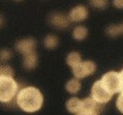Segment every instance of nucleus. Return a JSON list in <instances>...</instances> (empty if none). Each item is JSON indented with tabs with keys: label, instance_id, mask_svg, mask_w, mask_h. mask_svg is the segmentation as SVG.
<instances>
[{
	"label": "nucleus",
	"instance_id": "ddd939ff",
	"mask_svg": "<svg viewBox=\"0 0 123 115\" xmlns=\"http://www.w3.org/2000/svg\"><path fill=\"white\" fill-rule=\"evenodd\" d=\"M87 34H88V31L85 26H78L73 30V37L75 38L76 40L78 41H82L84 40L85 38L87 37Z\"/></svg>",
	"mask_w": 123,
	"mask_h": 115
},
{
	"label": "nucleus",
	"instance_id": "20e7f679",
	"mask_svg": "<svg viewBox=\"0 0 123 115\" xmlns=\"http://www.w3.org/2000/svg\"><path fill=\"white\" fill-rule=\"evenodd\" d=\"M97 69V65L93 61L86 60V61H80L78 64H76L74 67H72L73 74L76 78H84L88 75H91Z\"/></svg>",
	"mask_w": 123,
	"mask_h": 115
},
{
	"label": "nucleus",
	"instance_id": "f257e3e1",
	"mask_svg": "<svg viewBox=\"0 0 123 115\" xmlns=\"http://www.w3.org/2000/svg\"><path fill=\"white\" fill-rule=\"evenodd\" d=\"M15 102L23 111L34 113L39 111L43 105V95L37 88L25 87L18 92Z\"/></svg>",
	"mask_w": 123,
	"mask_h": 115
},
{
	"label": "nucleus",
	"instance_id": "2eb2a0df",
	"mask_svg": "<svg viewBox=\"0 0 123 115\" xmlns=\"http://www.w3.org/2000/svg\"><path fill=\"white\" fill-rule=\"evenodd\" d=\"M57 44H59V39L55 35H48L45 37L44 39V46L47 49H53L55 48Z\"/></svg>",
	"mask_w": 123,
	"mask_h": 115
},
{
	"label": "nucleus",
	"instance_id": "6ab92c4d",
	"mask_svg": "<svg viewBox=\"0 0 123 115\" xmlns=\"http://www.w3.org/2000/svg\"><path fill=\"white\" fill-rule=\"evenodd\" d=\"M11 58V52L7 49H3L0 51V59L1 60H9Z\"/></svg>",
	"mask_w": 123,
	"mask_h": 115
},
{
	"label": "nucleus",
	"instance_id": "9d476101",
	"mask_svg": "<svg viewBox=\"0 0 123 115\" xmlns=\"http://www.w3.org/2000/svg\"><path fill=\"white\" fill-rule=\"evenodd\" d=\"M38 62V57L36 51L29 52L27 54H24V66L27 69H33L36 67Z\"/></svg>",
	"mask_w": 123,
	"mask_h": 115
},
{
	"label": "nucleus",
	"instance_id": "f8f14e48",
	"mask_svg": "<svg viewBox=\"0 0 123 115\" xmlns=\"http://www.w3.org/2000/svg\"><path fill=\"white\" fill-rule=\"evenodd\" d=\"M81 89V83L78 78H71L66 85V90L70 94H77Z\"/></svg>",
	"mask_w": 123,
	"mask_h": 115
},
{
	"label": "nucleus",
	"instance_id": "5701e85b",
	"mask_svg": "<svg viewBox=\"0 0 123 115\" xmlns=\"http://www.w3.org/2000/svg\"><path fill=\"white\" fill-rule=\"evenodd\" d=\"M120 74H121V79H122V91H123V69L121 70Z\"/></svg>",
	"mask_w": 123,
	"mask_h": 115
},
{
	"label": "nucleus",
	"instance_id": "423d86ee",
	"mask_svg": "<svg viewBox=\"0 0 123 115\" xmlns=\"http://www.w3.org/2000/svg\"><path fill=\"white\" fill-rule=\"evenodd\" d=\"M15 48L17 50L22 53V54H27L29 52L35 51L36 49V41L31 38H27V39L20 40L15 44Z\"/></svg>",
	"mask_w": 123,
	"mask_h": 115
},
{
	"label": "nucleus",
	"instance_id": "39448f33",
	"mask_svg": "<svg viewBox=\"0 0 123 115\" xmlns=\"http://www.w3.org/2000/svg\"><path fill=\"white\" fill-rule=\"evenodd\" d=\"M112 96L113 95L109 93L106 90V88L103 86L101 79L97 80L91 88V98L98 104H106L111 100Z\"/></svg>",
	"mask_w": 123,
	"mask_h": 115
},
{
	"label": "nucleus",
	"instance_id": "f03ea898",
	"mask_svg": "<svg viewBox=\"0 0 123 115\" xmlns=\"http://www.w3.org/2000/svg\"><path fill=\"white\" fill-rule=\"evenodd\" d=\"M20 91V86L12 76H0V102L4 104H9L18 95Z\"/></svg>",
	"mask_w": 123,
	"mask_h": 115
},
{
	"label": "nucleus",
	"instance_id": "7ed1b4c3",
	"mask_svg": "<svg viewBox=\"0 0 123 115\" xmlns=\"http://www.w3.org/2000/svg\"><path fill=\"white\" fill-rule=\"evenodd\" d=\"M103 86L106 90L112 95L120 93L122 91V79L120 72L116 71H109L103 75L101 78Z\"/></svg>",
	"mask_w": 123,
	"mask_h": 115
},
{
	"label": "nucleus",
	"instance_id": "4468645a",
	"mask_svg": "<svg viewBox=\"0 0 123 115\" xmlns=\"http://www.w3.org/2000/svg\"><path fill=\"white\" fill-rule=\"evenodd\" d=\"M81 61V55L78 52H71L70 54L67 56V63L69 66L74 67L76 64H78Z\"/></svg>",
	"mask_w": 123,
	"mask_h": 115
},
{
	"label": "nucleus",
	"instance_id": "b1692460",
	"mask_svg": "<svg viewBox=\"0 0 123 115\" xmlns=\"http://www.w3.org/2000/svg\"><path fill=\"white\" fill-rule=\"evenodd\" d=\"M2 24H3V18L0 16V28H1V26H2Z\"/></svg>",
	"mask_w": 123,
	"mask_h": 115
},
{
	"label": "nucleus",
	"instance_id": "4be33fe9",
	"mask_svg": "<svg viewBox=\"0 0 123 115\" xmlns=\"http://www.w3.org/2000/svg\"><path fill=\"white\" fill-rule=\"evenodd\" d=\"M113 4L117 8H123V0H113Z\"/></svg>",
	"mask_w": 123,
	"mask_h": 115
},
{
	"label": "nucleus",
	"instance_id": "0eeeda50",
	"mask_svg": "<svg viewBox=\"0 0 123 115\" xmlns=\"http://www.w3.org/2000/svg\"><path fill=\"white\" fill-rule=\"evenodd\" d=\"M88 15V10L85 6L83 5H78L74 7L69 13V20L72 21H75V22H79V21H82L84 20H86Z\"/></svg>",
	"mask_w": 123,
	"mask_h": 115
},
{
	"label": "nucleus",
	"instance_id": "f3484780",
	"mask_svg": "<svg viewBox=\"0 0 123 115\" xmlns=\"http://www.w3.org/2000/svg\"><path fill=\"white\" fill-rule=\"evenodd\" d=\"M14 71L8 65H0V76L5 75V76H12L13 78Z\"/></svg>",
	"mask_w": 123,
	"mask_h": 115
},
{
	"label": "nucleus",
	"instance_id": "412c9836",
	"mask_svg": "<svg viewBox=\"0 0 123 115\" xmlns=\"http://www.w3.org/2000/svg\"><path fill=\"white\" fill-rule=\"evenodd\" d=\"M76 115H99L97 112H90V111H79L77 112Z\"/></svg>",
	"mask_w": 123,
	"mask_h": 115
},
{
	"label": "nucleus",
	"instance_id": "1a4fd4ad",
	"mask_svg": "<svg viewBox=\"0 0 123 115\" xmlns=\"http://www.w3.org/2000/svg\"><path fill=\"white\" fill-rule=\"evenodd\" d=\"M49 21L53 26H55L57 29H65L70 24L69 17L62 13H53L49 17Z\"/></svg>",
	"mask_w": 123,
	"mask_h": 115
},
{
	"label": "nucleus",
	"instance_id": "6e6552de",
	"mask_svg": "<svg viewBox=\"0 0 123 115\" xmlns=\"http://www.w3.org/2000/svg\"><path fill=\"white\" fill-rule=\"evenodd\" d=\"M101 110H102V104L97 103L91 97L81 100V108H80L79 111H90V112H97L99 114Z\"/></svg>",
	"mask_w": 123,
	"mask_h": 115
},
{
	"label": "nucleus",
	"instance_id": "9b49d317",
	"mask_svg": "<svg viewBox=\"0 0 123 115\" xmlns=\"http://www.w3.org/2000/svg\"><path fill=\"white\" fill-rule=\"evenodd\" d=\"M66 107H67V110L70 113L76 114L80 110V108H81V100L77 97H73L67 102Z\"/></svg>",
	"mask_w": 123,
	"mask_h": 115
},
{
	"label": "nucleus",
	"instance_id": "aec40b11",
	"mask_svg": "<svg viewBox=\"0 0 123 115\" xmlns=\"http://www.w3.org/2000/svg\"><path fill=\"white\" fill-rule=\"evenodd\" d=\"M116 106H117L118 110L123 113V91L120 92V95H119V97L116 101Z\"/></svg>",
	"mask_w": 123,
	"mask_h": 115
},
{
	"label": "nucleus",
	"instance_id": "dca6fc26",
	"mask_svg": "<svg viewBox=\"0 0 123 115\" xmlns=\"http://www.w3.org/2000/svg\"><path fill=\"white\" fill-rule=\"evenodd\" d=\"M107 33L110 36H118L123 34V25H117V26H112L107 30Z\"/></svg>",
	"mask_w": 123,
	"mask_h": 115
},
{
	"label": "nucleus",
	"instance_id": "a211bd4d",
	"mask_svg": "<svg viewBox=\"0 0 123 115\" xmlns=\"http://www.w3.org/2000/svg\"><path fill=\"white\" fill-rule=\"evenodd\" d=\"M90 4L98 9H103L108 5V0H90Z\"/></svg>",
	"mask_w": 123,
	"mask_h": 115
}]
</instances>
